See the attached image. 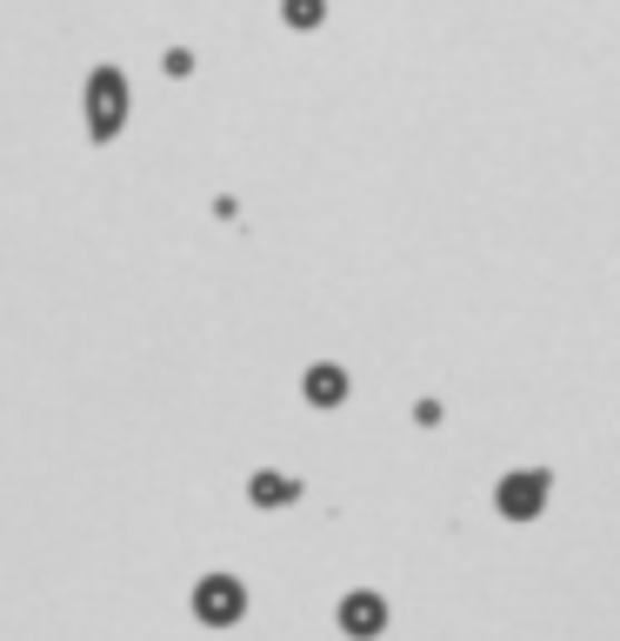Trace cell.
<instances>
[{
  "label": "cell",
  "mask_w": 620,
  "mask_h": 641,
  "mask_svg": "<svg viewBox=\"0 0 620 641\" xmlns=\"http://www.w3.org/2000/svg\"><path fill=\"white\" fill-rule=\"evenodd\" d=\"M534 502H541V475H508V488H501V508H508V515H514V508L528 515Z\"/></svg>",
  "instance_id": "cell-1"
},
{
  "label": "cell",
  "mask_w": 620,
  "mask_h": 641,
  "mask_svg": "<svg viewBox=\"0 0 620 641\" xmlns=\"http://www.w3.org/2000/svg\"><path fill=\"white\" fill-rule=\"evenodd\" d=\"M200 609H207V615H214V622H227V615H234V609H240V595H234V582H220V575H214V582H207V589H200Z\"/></svg>",
  "instance_id": "cell-2"
},
{
  "label": "cell",
  "mask_w": 620,
  "mask_h": 641,
  "mask_svg": "<svg viewBox=\"0 0 620 641\" xmlns=\"http://www.w3.org/2000/svg\"><path fill=\"white\" fill-rule=\"evenodd\" d=\"M341 622H347V629H374V622H381V609H374V602H347V609H341Z\"/></svg>",
  "instance_id": "cell-3"
},
{
  "label": "cell",
  "mask_w": 620,
  "mask_h": 641,
  "mask_svg": "<svg viewBox=\"0 0 620 641\" xmlns=\"http://www.w3.org/2000/svg\"><path fill=\"white\" fill-rule=\"evenodd\" d=\"M314 13H321L314 0H294V7H287V20H314Z\"/></svg>",
  "instance_id": "cell-4"
}]
</instances>
